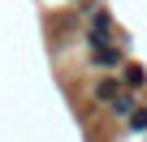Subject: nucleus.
<instances>
[{"instance_id":"obj_6","label":"nucleus","mask_w":147,"mask_h":142,"mask_svg":"<svg viewBox=\"0 0 147 142\" xmlns=\"http://www.w3.org/2000/svg\"><path fill=\"white\" fill-rule=\"evenodd\" d=\"M125 125H130V133H147V103H143V108H138Z\"/></svg>"},{"instance_id":"obj_1","label":"nucleus","mask_w":147,"mask_h":142,"mask_svg":"<svg viewBox=\"0 0 147 142\" xmlns=\"http://www.w3.org/2000/svg\"><path fill=\"white\" fill-rule=\"evenodd\" d=\"M117 43H121V35H117L113 13L108 9H95L91 13V26H87V47L91 52H104V47H117Z\"/></svg>"},{"instance_id":"obj_5","label":"nucleus","mask_w":147,"mask_h":142,"mask_svg":"<svg viewBox=\"0 0 147 142\" xmlns=\"http://www.w3.org/2000/svg\"><path fill=\"white\" fill-rule=\"evenodd\" d=\"M138 108H143V103H138V99H134V95H130V91H125V95H121V99H117V103H113V112H117V116H121V121H130V116H134V112H138Z\"/></svg>"},{"instance_id":"obj_4","label":"nucleus","mask_w":147,"mask_h":142,"mask_svg":"<svg viewBox=\"0 0 147 142\" xmlns=\"http://www.w3.org/2000/svg\"><path fill=\"white\" fill-rule=\"evenodd\" d=\"M121 82H125L130 91H138V86H147V69H143L138 60H125V69H121Z\"/></svg>"},{"instance_id":"obj_3","label":"nucleus","mask_w":147,"mask_h":142,"mask_svg":"<svg viewBox=\"0 0 147 142\" xmlns=\"http://www.w3.org/2000/svg\"><path fill=\"white\" fill-rule=\"evenodd\" d=\"M121 95H125V86H121L117 78H100V82H95V99H100V103H108V108H113Z\"/></svg>"},{"instance_id":"obj_2","label":"nucleus","mask_w":147,"mask_h":142,"mask_svg":"<svg viewBox=\"0 0 147 142\" xmlns=\"http://www.w3.org/2000/svg\"><path fill=\"white\" fill-rule=\"evenodd\" d=\"M91 65L95 69H125V43L104 47V52H91Z\"/></svg>"}]
</instances>
